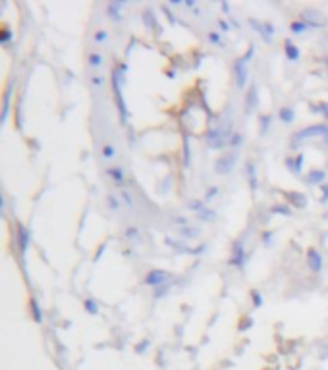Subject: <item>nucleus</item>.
I'll list each match as a JSON object with an SVG mask.
<instances>
[{
    "label": "nucleus",
    "instance_id": "f257e3e1",
    "mask_svg": "<svg viewBox=\"0 0 328 370\" xmlns=\"http://www.w3.org/2000/svg\"><path fill=\"white\" fill-rule=\"evenodd\" d=\"M124 72H126V66H118L114 72H112V89H114V97H116V104L120 110V118L124 121L128 120V106H126V100L122 97V83H124Z\"/></svg>",
    "mask_w": 328,
    "mask_h": 370
},
{
    "label": "nucleus",
    "instance_id": "f03ea898",
    "mask_svg": "<svg viewBox=\"0 0 328 370\" xmlns=\"http://www.w3.org/2000/svg\"><path fill=\"white\" fill-rule=\"evenodd\" d=\"M311 137H324L328 141V126L326 124H317V126H309L305 130L297 131L292 141H294V147H297L303 139H311Z\"/></svg>",
    "mask_w": 328,
    "mask_h": 370
},
{
    "label": "nucleus",
    "instance_id": "7ed1b4c3",
    "mask_svg": "<svg viewBox=\"0 0 328 370\" xmlns=\"http://www.w3.org/2000/svg\"><path fill=\"white\" fill-rule=\"evenodd\" d=\"M301 20H303L311 29H318V27H324V25H326L324 14L318 10H313V8L301 12Z\"/></svg>",
    "mask_w": 328,
    "mask_h": 370
},
{
    "label": "nucleus",
    "instance_id": "20e7f679",
    "mask_svg": "<svg viewBox=\"0 0 328 370\" xmlns=\"http://www.w3.org/2000/svg\"><path fill=\"white\" fill-rule=\"evenodd\" d=\"M245 264V247H243V241L236 239L232 243V255H230V266H236V268H243Z\"/></svg>",
    "mask_w": 328,
    "mask_h": 370
},
{
    "label": "nucleus",
    "instance_id": "39448f33",
    "mask_svg": "<svg viewBox=\"0 0 328 370\" xmlns=\"http://www.w3.org/2000/svg\"><path fill=\"white\" fill-rule=\"evenodd\" d=\"M236 162H238V156H236V154H224V156L216 158V162H214V172L220 175L230 174V172L234 170Z\"/></svg>",
    "mask_w": 328,
    "mask_h": 370
},
{
    "label": "nucleus",
    "instance_id": "423d86ee",
    "mask_svg": "<svg viewBox=\"0 0 328 370\" xmlns=\"http://www.w3.org/2000/svg\"><path fill=\"white\" fill-rule=\"evenodd\" d=\"M207 145L210 149H222L228 145V139H226V131L224 130H216V128H210L207 133Z\"/></svg>",
    "mask_w": 328,
    "mask_h": 370
},
{
    "label": "nucleus",
    "instance_id": "0eeeda50",
    "mask_svg": "<svg viewBox=\"0 0 328 370\" xmlns=\"http://www.w3.org/2000/svg\"><path fill=\"white\" fill-rule=\"evenodd\" d=\"M249 25H251L255 31L259 33L262 37V41L264 43H270L272 41V33H274V25L270 22H259V20H255V18H251L249 20Z\"/></svg>",
    "mask_w": 328,
    "mask_h": 370
},
{
    "label": "nucleus",
    "instance_id": "6e6552de",
    "mask_svg": "<svg viewBox=\"0 0 328 370\" xmlns=\"http://www.w3.org/2000/svg\"><path fill=\"white\" fill-rule=\"evenodd\" d=\"M168 280H170V274L166 272V270H151V272L145 276V280H143V283L145 285H151V287H160V285H164V283H168Z\"/></svg>",
    "mask_w": 328,
    "mask_h": 370
},
{
    "label": "nucleus",
    "instance_id": "1a4fd4ad",
    "mask_svg": "<svg viewBox=\"0 0 328 370\" xmlns=\"http://www.w3.org/2000/svg\"><path fill=\"white\" fill-rule=\"evenodd\" d=\"M234 76H236V85L245 87V83H247V60L243 56L234 62Z\"/></svg>",
    "mask_w": 328,
    "mask_h": 370
},
{
    "label": "nucleus",
    "instance_id": "9d476101",
    "mask_svg": "<svg viewBox=\"0 0 328 370\" xmlns=\"http://www.w3.org/2000/svg\"><path fill=\"white\" fill-rule=\"evenodd\" d=\"M16 229H18L16 237H18V247H20V253L25 255V251H27V247H29V241H31V231L25 228L23 224H18Z\"/></svg>",
    "mask_w": 328,
    "mask_h": 370
},
{
    "label": "nucleus",
    "instance_id": "9b49d317",
    "mask_svg": "<svg viewBox=\"0 0 328 370\" xmlns=\"http://www.w3.org/2000/svg\"><path fill=\"white\" fill-rule=\"evenodd\" d=\"M307 266H309V270H313V272H320V268H322V257H320V253L317 249H311L307 251Z\"/></svg>",
    "mask_w": 328,
    "mask_h": 370
},
{
    "label": "nucleus",
    "instance_id": "f8f14e48",
    "mask_svg": "<svg viewBox=\"0 0 328 370\" xmlns=\"http://www.w3.org/2000/svg\"><path fill=\"white\" fill-rule=\"evenodd\" d=\"M124 8H126V2L114 0V2H110L108 6H106V14H108L114 22H118V20H122V10Z\"/></svg>",
    "mask_w": 328,
    "mask_h": 370
},
{
    "label": "nucleus",
    "instance_id": "ddd939ff",
    "mask_svg": "<svg viewBox=\"0 0 328 370\" xmlns=\"http://www.w3.org/2000/svg\"><path fill=\"white\" fill-rule=\"evenodd\" d=\"M326 179V170H311L309 174L305 175V181L309 185H317V183H324Z\"/></svg>",
    "mask_w": 328,
    "mask_h": 370
},
{
    "label": "nucleus",
    "instance_id": "4468645a",
    "mask_svg": "<svg viewBox=\"0 0 328 370\" xmlns=\"http://www.w3.org/2000/svg\"><path fill=\"white\" fill-rule=\"evenodd\" d=\"M245 177L249 181V187L255 191L257 189V170H255V162L253 160H249V162L245 164Z\"/></svg>",
    "mask_w": 328,
    "mask_h": 370
},
{
    "label": "nucleus",
    "instance_id": "2eb2a0df",
    "mask_svg": "<svg viewBox=\"0 0 328 370\" xmlns=\"http://www.w3.org/2000/svg\"><path fill=\"white\" fill-rule=\"evenodd\" d=\"M284 50H286V58L290 62H297L299 60V48H297V44L292 43V39H288L284 43Z\"/></svg>",
    "mask_w": 328,
    "mask_h": 370
},
{
    "label": "nucleus",
    "instance_id": "dca6fc26",
    "mask_svg": "<svg viewBox=\"0 0 328 370\" xmlns=\"http://www.w3.org/2000/svg\"><path fill=\"white\" fill-rule=\"evenodd\" d=\"M255 106H257V87L251 85L247 95H245V112H253Z\"/></svg>",
    "mask_w": 328,
    "mask_h": 370
},
{
    "label": "nucleus",
    "instance_id": "f3484780",
    "mask_svg": "<svg viewBox=\"0 0 328 370\" xmlns=\"http://www.w3.org/2000/svg\"><path fill=\"white\" fill-rule=\"evenodd\" d=\"M106 175L112 177L116 183H124V179H126V172H124V168H122V166H112V168H106Z\"/></svg>",
    "mask_w": 328,
    "mask_h": 370
},
{
    "label": "nucleus",
    "instance_id": "a211bd4d",
    "mask_svg": "<svg viewBox=\"0 0 328 370\" xmlns=\"http://www.w3.org/2000/svg\"><path fill=\"white\" fill-rule=\"evenodd\" d=\"M301 164H303V154H297V156H290L288 160H286V166L290 168V172L292 174H299L301 172Z\"/></svg>",
    "mask_w": 328,
    "mask_h": 370
},
{
    "label": "nucleus",
    "instance_id": "6ab92c4d",
    "mask_svg": "<svg viewBox=\"0 0 328 370\" xmlns=\"http://www.w3.org/2000/svg\"><path fill=\"white\" fill-rule=\"evenodd\" d=\"M278 118L282 124H294L295 120V110L292 106H284V108L278 110Z\"/></svg>",
    "mask_w": 328,
    "mask_h": 370
},
{
    "label": "nucleus",
    "instance_id": "aec40b11",
    "mask_svg": "<svg viewBox=\"0 0 328 370\" xmlns=\"http://www.w3.org/2000/svg\"><path fill=\"white\" fill-rule=\"evenodd\" d=\"M288 199H290V203L297 208H303L307 205V197L303 193H297V191H292V193H288Z\"/></svg>",
    "mask_w": 328,
    "mask_h": 370
},
{
    "label": "nucleus",
    "instance_id": "412c9836",
    "mask_svg": "<svg viewBox=\"0 0 328 370\" xmlns=\"http://www.w3.org/2000/svg\"><path fill=\"white\" fill-rule=\"evenodd\" d=\"M102 62H104V58H102V54L98 52V50H91L87 54V64L93 68V70H97V68H100L102 66Z\"/></svg>",
    "mask_w": 328,
    "mask_h": 370
},
{
    "label": "nucleus",
    "instance_id": "4be33fe9",
    "mask_svg": "<svg viewBox=\"0 0 328 370\" xmlns=\"http://www.w3.org/2000/svg\"><path fill=\"white\" fill-rule=\"evenodd\" d=\"M180 235L184 239H197L201 235V229L195 226H186V228H180Z\"/></svg>",
    "mask_w": 328,
    "mask_h": 370
},
{
    "label": "nucleus",
    "instance_id": "5701e85b",
    "mask_svg": "<svg viewBox=\"0 0 328 370\" xmlns=\"http://www.w3.org/2000/svg\"><path fill=\"white\" fill-rule=\"evenodd\" d=\"M307 29H311V27H309L301 18H299V20H294V22L290 23V31L294 33V35H301V33H305Z\"/></svg>",
    "mask_w": 328,
    "mask_h": 370
},
{
    "label": "nucleus",
    "instance_id": "b1692460",
    "mask_svg": "<svg viewBox=\"0 0 328 370\" xmlns=\"http://www.w3.org/2000/svg\"><path fill=\"white\" fill-rule=\"evenodd\" d=\"M29 306H31V315H33V320L35 322H43V311H41V306H39V301L31 297V301H29Z\"/></svg>",
    "mask_w": 328,
    "mask_h": 370
},
{
    "label": "nucleus",
    "instance_id": "393cba45",
    "mask_svg": "<svg viewBox=\"0 0 328 370\" xmlns=\"http://www.w3.org/2000/svg\"><path fill=\"white\" fill-rule=\"evenodd\" d=\"M100 156H102L104 160H112V158L116 156V149H114V145H112V143H104V145H102V149H100Z\"/></svg>",
    "mask_w": 328,
    "mask_h": 370
},
{
    "label": "nucleus",
    "instance_id": "a878e982",
    "mask_svg": "<svg viewBox=\"0 0 328 370\" xmlns=\"http://www.w3.org/2000/svg\"><path fill=\"white\" fill-rule=\"evenodd\" d=\"M120 201H122V205H126L128 208H133V197H131V193L126 189V187H120Z\"/></svg>",
    "mask_w": 328,
    "mask_h": 370
},
{
    "label": "nucleus",
    "instance_id": "bb28decb",
    "mask_svg": "<svg viewBox=\"0 0 328 370\" xmlns=\"http://www.w3.org/2000/svg\"><path fill=\"white\" fill-rule=\"evenodd\" d=\"M106 207H108V210H112V212H118L122 208V203L116 199V195L108 193V195H106Z\"/></svg>",
    "mask_w": 328,
    "mask_h": 370
},
{
    "label": "nucleus",
    "instance_id": "cd10ccee",
    "mask_svg": "<svg viewBox=\"0 0 328 370\" xmlns=\"http://www.w3.org/2000/svg\"><path fill=\"white\" fill-rule=\"evenodd\" d=\"M8 108H10V91L4 93V100H2V124L8 120Z\"/></svg>",
    "mask_w": 328,
    "mask_h": 370
},
{
    "label": "nucleus",
    "instance_id": "c85d7f7f",
    "mask_svg": "<svg viewBox=\"0 0 328 370\" xmlns=\"http://www.w3.org/2000/svg\"><path fill=\"white\" fill-rule=\"evenodd\" d=\"M124 239L131 241V243L139 241V229H137V228H128L126 231H124Z\"/></svg>",
    "mask_w": 328,
    "mask_h": 370
},
{
    "label": "nucleus",
    "instance_id": "c756f323",
    "mask_svg": "<svg viewBox=\"0 0 328 370\" xmlns=\"http://www.w3.org/2000/svg\"><path fill=\"white\" fill-rule=\"evenodd\" d=\"M197 216H199V220H203V222H212V220L216 218V214H214V210L203 208L201 212H197Z\"/></svg>",
    "mask_w": 328,
    "mask_h": 370
},
{
    "label": "nucleus",
    "instance_id": "7c9ffc66",
    "mask_svg": "<svg viewBox=\"0 0 328 370\" xmlns=\"http://www.w3.org/2000/svg\"><path fill=\"white\" fill-rule=\"evenodd\" d=\"M93 41L97 44H104L106 41H108V31H104V29H98V31H95V35H93Z\"/></svg>",
    "mask_w": 328,
    "mask_h": 370
},
{
    "label": "nucleus",
    "instance_id": "2f4dec72",
    "mask_svg": "<svg viewBox=\"0 0 328 370\" xmlns=\"http://www.w3.org/2000/svg\"><path fill=\"white\" fill-rule=\"evenodd\" d=\"M241 143H243V135H241V133H230L228 135L230 147H240Z\"/></svg>",
    "mask_w": 328,
    "mask_h": 370
},
{
    "label": "nucleus",
    "instance_id": "473e14b6",
    "mask_svg": "<svg viewBox=\"0 0 328 370\" xmlns=\"http://www.w3.org/2000/svg\"><path fill=\"white\" fill-rule=\"evenodd\" d=\"M83 306H85V311H87L89 315H97V313H98L97 301H93V299H85V303H83Z\"/></svg>",
    "mask_w": 328,
    "mask_h": 370
},
{
    "label": "nucleus",
    "instance_id": "72a5a7b5",
    "mask_svg": "<svg viewBox=\"0 0 328 370\" xmlns=\"http://www.w3.org/2000/svg\"><path fill=\"white\" fill-rule=\"evenodd\" d=\"M208 43L210 44H222V33L220 31H208Z\"/></svg>",
    "mask_w": 328,
    "mask_h": 370
},
{
    "label": "nucleus",
    "instance_id": "f704fd0d",
    "mask_svg": "<svg viewBox=\"0 0 328 370\" xmlns=\"http://www.w3.org/2000/svg\"><path fill=\"white\" fill-rule=\"evenodd\" d=\"M187 208H191V210H195V212H201L205 205H203V201H199V199H193V201H189L187 203Z\"/></svg>",
    "mask_w": 328,
    "mask_h": 370
},
{
    "label": "nucleus",
    "instance_id": "c9c22d12",
    "mask_svg": "<svg viewBox=\"0 0 328 370\" xmlns=\"http://www.w3.org/2000/svg\"><path fill=\"white\" fill-rule=\"evenodd\" d=\"M102 83H104V76H100V74H95V76H91V85L95 89L102 87Z\"/></svg>",
    "mask_w": 328,
    "mask_h": 370
},
{
    "label": "nucleus",
    "instance_id": "e433bc0d",
    "mask_svg": "<svg viewBox=\"0 0 328 370\" xmlns=\"http://www.w3.org/2000/svg\"><path fill=\"white\" fill-rule=\"evenodd\" d=\"M268 126H270V116L264 114V116H261V135H264L268 131Z\"/></svg>",
    "mask_w": 328,
    "mask_h": 370
},
{
    "label": "nucleus",
    "instance_id": "4c0bfd02",
    "mask_svg": "<svg viewBox=\"0 0 328 370\" xmlns=\"http://www.w3.org/2000/svg\"><path fill=\"white\" fill-rule=\"evenodd\" d=\"M251 299H253V305L257 306V309L262 305V295L259 293L257 289H253V291H251Z\"/></svg>",
    "mask_w": 328,
    "mask_h": 370
},
{
    "label": "nucleus",
    "instance_id": "58836bf2",
    "mask_svg": "<svg viewBox=\"0 0 328 370\" xmlns=\"http://www.w3.org/2000/svg\"><path fill=\"white\" fill-rule=\"evenodd\" d=\"M12 39V31L10 29H2V33H0V43L2 44H8Z\"/></svg>",
    "mask_w": 328,
    "mask_h": 370
},
{
    "label": "nucleus",
    "instance_id": "ea45409f",
    "mask_svg": "<svg viewBox=\"0 0 328 370\" xmlns=\"http://www.w3.org/2000/svg\"><path fill=\"white\" fill-rule=\"evenodd\" d=\"M272 214H284V216H288L290 214V208L282 207V205H276V207H272Z\"/></svg>",
    "mask_w": 328,
    "mask_h": 370
},
{
    "label": "nucleus",
    "instance_id": "a19ab883",
    "mask_svg": "<svg viewBox=\"0 0 328 370\" xmlns=\"http://www.w3.org/2000/svg\"><path fill=\"white\" fill-rule=\"evenodd\" d=\"M143 22H145V25H147V27H153L154 23H153V14H151V12H145V14H143Z\"/></svg>",
    "mask_w": 328,
    "mask_h": 370
},
{
    "label": "nucleus",
    "instance_id": "79ce46f5",
    "mask_svg": "<svg viewBox=\"0 0 328 370\" xmlns=\"http://www.w3.org/2000/svg\"><path fill=\"white\" fill-rule=\"evenodd\" d=\"M317 112H320L324 118L328 120V102H318V106H317Z\"/></svg>",
    "mask_w": 328,
    "mask_h": 370
},
{
    "label": "nucleus",
    "instance_id": "37998d69",
    "mask_svg": "<svg viewBox=\"0 0 328 370\" xmlns=\"http://www.w3.org/2000/svg\"><path fill=\"white\" fill-rule=\"evenodd\" d=\"M272 231H264V233H262L261 235V241L262 243H264V245H270V241H272Z\"/></svg>",
    "mask_w": 328,
    "mask_h": 370
},
{
    "label": "nucleus",
    "instance_id": "c03bdc74",
    "mask_svg": "<svg viewBox=\"0 0 328 370\" xmlns=\"http://www.w3.org/2000/svg\"><path fill=\"white\" fill-rule=\"evenodd\" d=\"M322 195H320V203L324 205V203H328V183H322Z\"/></svg>",
    "mask_w": 328,
    "mask_h": 370
},
{
    "label": "nucleus",
    "instance_id": "a18cd8bd",
    "mask_svg": "<svg viewBox=\"0 0 328 370\" xmlns=\"http://www.w3.org/2000/svg\"><path fill=\"white\" fill-rule=\"evenodd\" d=\"M214 195H218V187H216V185H212V187L208 189L207 195H205V199H207V201H210V199H212Z\"/></svg>",
    "mask_w": 328,
    "mask_h": 370
},
{
    "label": "nucleus",
    "instance_id": "49530a36",
    "mask_svg": "<svg viewBox=\"0 0 328 370\" xmlns=\"http://www.w3.org/2000/svg\"><path fill=\"white\" fill-rule=\"evenodd\" d=\"M166 289H168V283H164V285H160V287H156V289H154V297H162V295L166 293Z\"/></svg>",
    "mask_w": 328,
    "mask_h": 370
},
{
    "label": "nucleus",
    "instance_id": "de8ad7c7",
    "mask_svg": "<svg viewBox=\"0 0 328 370\" xmlns=\"http://www.w3.org/2000/svg\"><path fill=\"white\" fill-rule=\"evenodd\" d=\"M149 345V341H143L141 345H137V351H145V347Z\"/></svg>",
    "mask_w": 328,
    "mask_h": 370
},
{
    "label": "nucleus",
    "instance_id": "09e8293b",
    "mask_svg": "<svg viewBox=\"0 0 328 370\" xmlns=\"http://www.w3.org/2000/svg\"><path fill=\"white\" fill-rule=\"evenodd\" d=\"M220 27H222L224 31H228V29H230V27H228V23H226V22H222V20H220Z\"/></svg>",
    "mask_w": 328,
    "mask_h": 370
},
{
    "label": "nucleus",
    "instance_id": "8fccbe9b",
    "mask_svg": "<svg viewBox=\"0 0 328 370\" xmlns=\"http://www.w3.org/2000/svg\"><path fill=\"white\" fill-rule=\"evenodd\" d=\"M324 66H326V70H328V54H326V58H324Z\"/></svg>",
    "mask_w": 328,
    "mask_h": 370
},
{
    "label": "nucleus",
    "instance_id": "3c124183",
    "mask_svg": "<svg viewBox=\"0 0 328 370\" xmlns=\"http://www.w3.org/2000/svg\"><path fill=\"white\" fill-rule=\"evenodd\" d=\"M324 220H328V212H326V214H324Z\"/></svg>",
    "mask_w": 328,
    "mask_h": 370
}]
</instances>
